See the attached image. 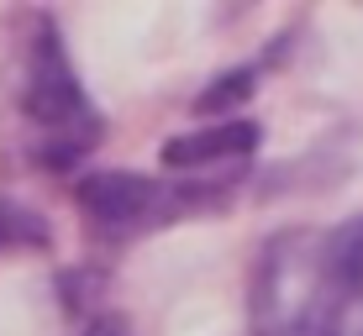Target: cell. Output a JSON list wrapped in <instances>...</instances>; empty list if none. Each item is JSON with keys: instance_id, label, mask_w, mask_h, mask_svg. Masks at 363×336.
<instances>
[{"instance_id": "6da1fadb", "label": "cell", "mask_w": 363, "mask_h": 336, "mask_svg": "<svg viewBox=\"0 0 363 336\" xmlns=\"http://www.w3.org/2000/svg\"><path fill=\"white\" fill-rule=\"evenodd\" d=\"M247 315L253 336H363V216L269 236Z\"/></svg>"}, {"instance_id": "7a4b0ae2", "label": "cell", "mask_w": 363, "mask_h": 336, "mask_svg": "<svg viewBox=\"0 0 363 336\" xmlns=\"http://www.w3.org/2000/svg\"><path fill=\"white\" fill-rule=\"evenodd\" d=\"M16 110H21V147H27V158L48 173L79 168L100 147V137H106V116H100V105L84 95L79 74L69 64L64 37H58V27L48 16L32 21L27 53H21Z\"/></svg>"}, {"instance_id": "3957f363", "label": "cell", "mask_w": 363, "mask_h": 336, "mask_svg": "<svg viewBox=\"0 0 363 336\" xmlns=\"http://www.w3.org/2000/svg\"><path fill=\"white\" fill-rule=\"evenodd\" d=\"M227 190L232 179L195 184V179H153V173H132V168H90L74 184V205L106 236H143L169 226V221L216 210L227 200Z\"/></svg>"}, {"instance_id": "277c9868", "label": "cell", "mask_w": 363, "mask_h": 336, "mask_svg": "<svg viewBox=\"0 0 363 336\" xmlns=\"http://www.w3.org/2000/svg\"><path fill=\"white\" fill-rule=\"evenodd\" d=\"M258 153V121L247 116H232V121H211V127H195L184 137H169L164 147H158V163L174 173H206V168H227V163H247V158Z\"/></svg>"}, {"instance_id": "5b68a950", "label": "cell", "mask_w": 363, "mask_h": 336, "mask_svg": "<svg viewBox=\"0 0 363 336\" xmlns=\"http://www.w3.org/2000/svg\"><path fill=\"white\" fill-rule=\"evenodd\" d=\"M264 79V64H242V69H232V74H221V79H211V90H200V100H195V116H211V110H232V105H242L247 95H253V84Z\"/></svg>"}, {"instance_id": "8992f818", "label": "cell", "mask_w": 363, "mask_h": 336, "mask_svg": "<svg viewBox=\"0 0 363 336\" xmlns=\"http://www.w3.org/2000/svg\"><path fill=\"white\" fill-rule=\"evenodd\" d=\"M43 242H48V226L27 205L0 200V247H43Z\"/></svg>"}, {"instance_id": "52a82bcc", "label": "cell", "mask_w": 363, "mask_h": 336, "mask_svg": "<svg viewBox=\"0 0 363 336\" xmlns=\"http://www.w3.org/2000/svg\"><path fill=\"white\" fill-rule=\"evenodd\" d=\"M84 336H127V326H121L116 315H95L90 326H84Z\"/></svg>"}]
</instances>
